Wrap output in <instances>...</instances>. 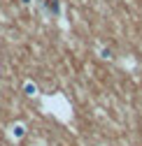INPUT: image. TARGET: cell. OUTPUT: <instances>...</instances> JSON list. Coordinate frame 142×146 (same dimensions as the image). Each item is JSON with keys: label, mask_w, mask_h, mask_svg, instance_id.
Wrapping results in <instances>:
<instances>
[{"label": "cell", "mask_w": 142, "mask_h": 146, "mask_svg": "<svg viewBox=\"0 0 142 146\" xmlns=\"http://www.w3.org/2000/svg\"><path fill=\"white\" fill-rule=\"evenodd\" d=\"M98 53H100V58H102V60H112V51H110V49L98 46Z\"/></svg>", "instance_id": "obj_3"}, {"label": "cell", "mask_w": 142, "mask_h": 146, "mask_svg": "<svg viewBox=\"0 0 142 146\" xmlns=\"http://www.w3.org/2000/svg\"><path fill=\"white\" fill-rule=\"evenodd\" d=\"M23 93H26L28 98H38V95H40L38 84H35V81H30V79H26V81H23Z\"/></svg>", "instance_id": "obj_2"}, {"label": "cell", "mask_w": 142, "mask_h": 146, "mask_svg": "<svg viewBox=\"0 0 142 146\" xmlns=\"http://www.w3.org/2000/svg\"><path fill=\"white\" fill-rule=\"evenodd\" d=\"M21 3H23L26 7H33V5H35V0H21Z\"/></svg>", "instance_id": "obj_4"}, {"label": "cell", "mask_w": 142, "mask_h": 146, "mask_svg": "<svg viewBox=\"0 0 142 146\" xmlns=\"http://www.w3.org/2000/svg\"><path fill=\"white\" fill-rule=\"evenodd\" d=\"M26 135H28V125H26L23 121H14V123L7 127V139H9V141H14V144L23 141V139H26Z\"/></svg>", "instance_id": "obj_1"}, {"label": "cell", "mask_w": 142, "mask_h": 146, "mask_svg": "<svg viewBox=\"0 0 142 146\" xmlns=\"http://www.w3.org/2000/svg\"><path fill=\"white\" fill-rule=\"evenodd\" d=\"M40 146H42V144H40Z\"/></svg>", "instance_id": "obj_5"}]
</instances>
